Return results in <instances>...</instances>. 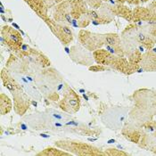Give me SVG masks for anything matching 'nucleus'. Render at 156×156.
Here are the masks:
<instances>
[{"instance_id":"obj_1","label":"nucleus","mask_w":156,"mask_h":156,"mask_svg":"<svg viewBox=\"0 0 156 156\" xmlns=\"http://www.w3.org/2000/svg\"><path fill=\"white\" fill-rule=\"evenodd\" d=\"M1 43L5 45L11 50L18 52L23 47V37L21 32L9 26H4L1 30Z\"/></svg>"},{"instance_id":"obj_2","label":"nucleus","mask_w":156,"mask_h":156,"mask_svg":"<svg viewBox=\"0 0 156 156\" xmlns=\"http://www.w3.org/2000/svg\"><path fill=\"white\" fill-rule=\"evenodd\" d=\"M45 23L48 24L49 29L54 33V35L56 37L62 44L67 45L73 40V34H72V30L66 24L52 21L50 18L47 21H45Z\"/></svg>"},{"instance_id":"obj_3","label":"nucleus","mask_w":156,"mask_h":156,"mask_svg":"<svg viewBox=\"0 0 156 156\" xmlns=\"http://www.w3.org/2000/svg\"><path fill=\"white\" fill-rule=\"evenodd\" d=\"M79 40L80 44L88 51L98 50L104 44L103 35L92 33L88 30H81L79 33Z\"/></svg>"},{"instance_id":"obj_4","label":"nucleus","mask_w":156,"mask_h":156,"mask_svg":"<svg viewBox=\"0 0 156 156\" xmlns=\"http://www.w3.org/2000/svg\"><path fill=\"white\" fill-rule=\"evenodd\" d=\"M54 7V21L63 24H65V23L68 24L72 23V18L71 15V0H65Z\"/></svg>"},{"instance_id":"obj_5","label":"nucleus","mask_w":156,"mask_h":156,"mask_svg":"<svg viewBox=\"0 0 156 156\" xmlns=\"http://www.w3.org/2000/svg\"><path fill=\"white\" fill-rule=\"evenodd\" d=\"M60 107L68 112H77L80 109V99L74 91L69 89V92L65 95L64 99L61 102Z\"/></svg>"},{"instance_id":"obj_6","label":"nucleus","mask_w":156,"mask_h":156,"mask_svg":"<svg viewBox=\"0 0 156 156\" xmlns=\"http://www.w3.org/2000/svg\"><path fill=\"white\" fill-rule=\"evenodd\" d=\"M23 1L27 3L28 5L44 21H47L48 19H49L48 8L45 3V0H23Z\"/></svg>"},{"instance_id":"obj_7","label":"nucleus","mask_w":156,"mask_h":156,"mask_svg":"<svg viewBox=\"0 0 156 156\" xmlns=\"http://www.w3.org/2000/svg\"><path fill=\"white\" fill-rule=\"evenodd\" d=\"M88 8L85 0H71V15L72 20H79L87 14Z\"/></svg>"},{"instance_id":"obj_8","label":"nucleus","mask_w":156,"mask_h":156,"mask_svg":"<svg viewBox=\"0 0 156 156\" xmlns=\"http://www.w3.org/2000/svg\"><path fill=\"white\" fill-rule=\"evenodd\" d=\"M16 91H14V97H13L14 109L16 112H18L20 115H23L26 112V110L29 108L30 103H29L28 98L22 92H20V90L19 92H16Z\"/></svg>"},{"instance_id":"obj_9","label":"nucleus","mask_w":156,"mask_h":156,"mask_svg":"<svg viewBox=\"0 0 156 156\" xmlns=\"http://www.w3.org/2000/svg\"><path fill=\"white\" fill-rule=\"evenodd\" d=\"M103 39H104V43L112 46L114 48H116L117 51H119V48H120V37L116 34H105L103 35Z\"/></svg>"},{"instance_id":"obj_10","label":"nucleus","mask_w":156,"mask_h":156,"mask_svg":"<svg viewBox=\"0 0 156 156\" xmlns=\"http://www.w3.org/2000/svg\"><path fill=\"white\" fill-rule=\"evenodd\" d=\"M132 19L134 21H140V20H149L150 19V12L149 10L143 7H137L134 10L132 14Z\"/></svg>"},{"instance_id":"obj_11","label":"nucleus","mask_w":156,"mask_h":156,"mask_svg":"<svg viewBox=\"0 0 156 156\" xmlns=\"http://www.w3.org/2000/svg\"><path fill=\"white\" fill-rule=\"evenodd\" d=\"M112 11L119 14L120 16H122L123 18L127 19L128 21H131L132 20V12L131 11L126 7V6H123V5H118V6H115L114 10L112 9Z\"/></svg>"},{"instance_id":"obj_12","label":"nucleus","mask_w":156,"mask_h":156,"mask_svg":"<svg viewBox=\"0 0 156 156\" xmlns=\"http://www.w3.org/2000/svg\"><path fill=\"white\" fill-rule=\"evenodd\" d=\"M12 109V104L8 96L2 94L1 95V114H6L8 113Z\"/></svg>"},{"instance_id":"obj_13","label":"nucleus","mask_w":156,"mask_h":156,"mask_svg":"<svg viewBox=\"0 0 156 156\" xmlns=\"http://www.w3.org/2000/svg\"><path fill=\"white\" fill-rule=\"evenodd\" d=\"M68 154L64 152H61V150L55 149V148H48L46 149L44 152H41L38 154V155H67Z\"/></svg>"},{"instance_id":"obj_14","label":"nucleus","mask_w":156,"mask_h":156,"mask_svg":"<svg viewBox=\"0 0 156 156\" xmlns=\"http://www.w3.org/2000/svg\"><path fill=\"white\" fill-rule=\"evenodd\" d=\"M49 112H50V115H51L55 120H58V121L67 120L68 119H69L66 115H64V114L61 113V112H57V111H55V110H54V109H49Z\"/></svg>"},{"instance_id":"obj_15","label":"nucleus","mask_w":156,"mask_h":156,"mask_svg":"<svg viewBox=\"0 0 156 156\" xmlns=\"http://www.w3.org/2000/svg\"><path fill=\"white\" fill-rule=\"evenodd\" d=\"M87 2V4L92 7V8H95L97 9L101 6V4H102V1H108V0H85Z\"/></svg>"},{"instance_id":"obj_16","label":"nucleus","mask_w":156,"mask_h":156,"mask_svg":"<svg viewBox=\"0 0 156 156\" xmlns=\"http://www.w3.org/2000/svg\"><path fill=\"white\" fill-rule=\"evenodd\" d=\"M148 10L150 12V19L149 20H153L154 22L156 23V2H153L151 4V6Z\"/></svg>"},{"instance_id":"obj_17","label":"nucleus","mask_w":156,"mask_h":156,"mask_svg":"<svg viewBox=\"0 0 156 156\" xmlns=\"http://www.w3.org/2000/svg\"><path fill=\"white\" fill-rule=\"evenodd\" d=\"M63 1H65V0H45V3H46L48 8H51V7L55 6L56 5L60 4Z\"/></svg>"},{"instance_id":"obj_18","label":"nucleus","mask_w":156,"mask_h":156,"mask_svg":"<svg viewBox=\"0 0 156 156\" xmlns=\"http://www.w3.org/2000/svg\"><path fill=\"white\" fill-rule=\"evenodd\" d=\"M89 70H90V71H93V72H99V71H104L105 68L102 67L101 65H96V66H91V67H89Z\"/></svg>"},{"instance_id":"obj_19","label":"nucleus","mask_w":156,"mask_h":156,"mask_svg":"<svg viewBox=\"0 0 156 156\" xmlns=\"http://www.w3.org/2000/svg\"><path fill=\"white\" fill-rule=\"evenodd\" d=\"M65 125H67V126L72 125V126H76V127H78V126L80 125V122H79V121H77V120H70V121L66 122V123H65Z\"/></svg>"},{"instance_id":"obj_20","label":"nucleus","mask_w":156,"mask_h":156,"mask_svg":"<svg viewBox=\"0 0 156 156\" xmlns=\"http://www.w3.org/2000/svg\"><path fill=\"white\" fill-rule=\"evenodd\" d=\"M54 126L56 128H62L63 127V125L62 123H59V122H54Z\"/></svg>"},{"instance_id":"obj_21","label":"nucleus","mask_w":156,"mask_h":156,"mask_svg":"<svg viewBox=\"0 0 156 156\" xmlns=\"http://www.w3.org/2000/svg\"><path fill=\"white\" fill-rule=\"evenodd\" d=\"M20 127H21V129H22L23 130H27V129H28V127H27L25 124H23V123H21Z\"/></svg>"},{"instance_id":"obj_22","label":"nucleus","mask_w":156,"mask_h":156,"mask_svg":"<svg viewBox=\"0 0 156 156\" xmlns=\"http://www.w3.org/2000/svg\"><path fill=\"white\" fill-rule=\"evenodd\" d=\"M40 136L41 137H44V138H49L50 137V136H48L47 134H44V133H41L40 134Z\"/></svg>"},{"instance_id":"obj_23","label":"nucleus","mask_w":156,"mask_h":156,"mask_svg":"<svg viewBox=\"0 0 156 156\" xmlns=\"http://www.w3.org/2000/svg\"><path fill=\"white\" fill-rule=\"evenodd\" d=\"M62 87H63V84L58 85V88H57V90H61V89H62Z\"/></svg>"},{"instance_id":"obj_24","label":"nucleus","mask_w":156,"mask_h":156,"mask_svg":"<svg viewBox=\"0 0 156 156\" xmlns=\"http://www.w3.org/2000/svg\"><path fill=\"white\" fill-rule=\"evenodd\" d=\"M108 144H112V143H115V140L114 139H112V140H109L108 142H107Z\"/></svg>"},{"instance_id":"obj_25","label":"nucleus","mask_w":156,"mask_h":156,"mask_svg":"<svg viewBox=\"0 0 156 156\" xmlns=\"http://www.w3.org/2000/svg\"><path fill=\"white\" fill-rule=\"evenodd\" d=\"M31 104H32V105H33L35 107H37V102H35V101H32V102H31Z\"/></svg>"},{"instance_id":"obj_26","label":"nucleus","mask_w":156,"mask_h":156,"mask_svg":"<svg viewBox=\"0 0 156 156\" xmlns=\"http://www.w3.org/2000/svg\"><path fill=\"white\" fill-rule=\"evenodd\" d=\"M97 139H93V138H88V141H90V142H95V141H96Z\"/></svg>"},{"instance_id":"obj_27","label":"nucleus","mask_w":156,"mask_h":156,"mask_svg":"<svg viewBox=\"0 0 156 156\" xmlns=\"http://www.w3.org/2000/svg\"><path fill=\"white\" fill-rule=\"evenodd\" d=\"M83 97H84L85 99H86V101H88V96H86V95H83Z\"/></svg>"},{"instance_id":"obj_28","label":"nucleus","mask_w":156,"mask_h":156,"mask_svg":"<svg viewBox=\"0 0 156 156\" xmlns=\"http://www.w3.org/2000/svg\"><path fill=\"white\" fill-rule=\"evenodd\" d=\"M138 2H142V3H144V2H146L147 0H137Z\"/></svg>"},{"instance_id":"obj_29","label":"nucleus","mask_w":156,"mask_h":156,"mask_svg":"<svg viewBox=\"0 0 156 156\" xmlns=\"http://www.w3.org/2000/svg\"><path fill=\"white\" fill-rule=\"evenodd\" d=\"M80 92H81V93H85V90L84 89H80Z\"/></svg>"}]
</instances>
